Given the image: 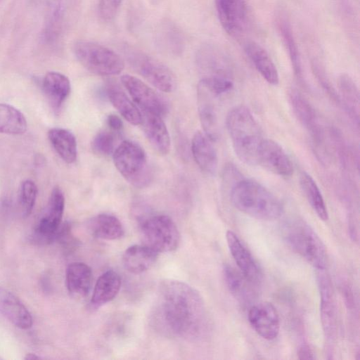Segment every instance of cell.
<instances>
[{"label": "cell", "instance_id": "cell-31", "mask_svg": "<svg viewBox=\"0 0 360 360\" xmlns=\"http://www.w3.org/2000/svg\"><path fill=\"white\" fill-rule=\"evenodd\" d=\"M276 26L288 51L294 73L297 78L302 81L303 77L297 45L294 38L290 23L285 14L279 13L278 15Z\"/></svg>", "mask_w": 360, "mask_h": 360}, {"label": "cell", "instance_id": "cell-16", "mask_svg": "<svg viewBox=\"0 0 360 360\" xmlns=\"http://www.w3.org/2000/svg\"><path fill=\"white\" fill-rule=\"evenodd\" d=\"M198 109L203 132L213 141L219 138V129L215 99L218 97L202 82L197 87Z\"/></svg>", "mask_w": 360, "mask_h": 360}, {"label": "cell", "instance_id": "cell-35", "mask_svg": "<svg viewBox=\"0 0 360 360\" xmlns=\"http://www.w3.org/2000/svg\"><path fill=\"white\" fill-rule=\"evenodd\" d=\"M37 195V187L31 180L24 181L20 186L19 204L22 215L28 217L34 206Z\"/></svg>", "mask_w": 360, "mask_h": 360}, {"label": "cell", "instance_id": "cell-33", "mask_svg": "<svg viewBox=\"0 0 360 360\" xmlns=\"http://www.w3.org/2000/svg\"><path fill=\"white\" fill-rule=\"evenodd\" d=\"M27 128V120L19 110L11 105L0 103V133L22 134Z\"/></svg>", "mask_w": 360, "mask_h": 360}, {"label": "cell", "instance_id": "cell-32", "mask_svg": "<svg viewBox=\"0 0 360 360\" xmlns=\"http://www.w3.org/2000/svg\"><path fill=\"white\" fill-rule=\"evenodd\" d=\"M300 185L311 208L323 221L328 219V212L322 193L313 179L307 172L302 171L300 176Z\"/></svg>", "mask_w": 360, "mask_h": 360}, {"label": "cell", "instance_id": "cell-40", "mask_svg": "<svg viewBox=\"0 0 360 360\" xmlns=\"http://www.w3.org/2000/svg\"><path fill=\"white\" fill-rule=\"evenodd\" d=\"M40 359V357L33 353H28L25 356V359H26V360H33V359Z\"/></svg>", "mask_w": 360, "mask_h": 360}, {"label": "cell", "instance_id": "cell-1", "mask_svg": "<svg viewBox=\"0 0 360 360\" xmlns=\"http://www.w3.org/2000/svg\"><path fill=\"white\" fill-rule=\"evenodd\" d=\"M155 317L167 334L188 341L202 339L209 330L202 297L192 286L176 280L161 283Z\"/></svg>", "mask_w": 360, "mask_h": 360}, {"label": "cell", "instance_id": "cell-17", "mask_svg": "<svg viewBox=\"0 0 360 360\" xmlns=\"http://www.w3.org/2000/svg\"><path fill=\"white\" fill-rule=\"evenodd\" d=\"M319 288L321 297V319L323 328L328 339L333 338L335 330L336 313L333 290L329 277L323 270H319Z\"/></svg>", "mask_w": 360, "mask_h": 360}, {"label": "cell", "instance_id": "cell-23", "mask_svg": "<svg viewBox=\"0 0 360 360\" xmlns=\"http://www.w3.org/2000/svg\"><path fill=\"white\" fill-rule=\"evenodd\" d=\"M245 51L262 77L270 84L279 83L277 68L266 51L255 41L245 44Z\"/></svg>", "mask_w": 360, "mask_h": 360}, {"label": "cell", "instance_id": "cell-7", "mask_svg": "<svg viewBox=\"0 0 360 360\" xmlns=\"http://www.w3.org/2000/svg\"><path fill=\"white\" fill-rule=\"evenodd\" d=\"M144 245L158 253L176 250L180 243V234L174 221L165 214L144 217L140 222Z\"/></svg>", "mask_w": 360, "mask_h": 360}, {"label": "cell", "instance_id": "cell-20", "mask_svg": "<svg viewBox=\"0 0 360 360\" xmlns=\"http://www.w3.org/2000/svg\"><path fill=\"white\" fill-rule=\"evenodd\" d=\"M0 313L15 326L26 330L32 326V315L11 292L0 287Z\"/></svg>", "mask_w": 360, "mask_h": 360}, {"label": "cell", "instance_id": "cell-3", "mask_svg": "<svg viewBox=\"0 0 360 360\" xmlns=\"http://www.w3.org/2000/svg\"><path fill=\"white\" fill-rule=\"evenodd\" d=\"M233 205L240 212L257 219H278L283 207L278 198L266 188L252 179H240L230 191Z\"/></svg>", "mask_w": 360, "mask_h": 360}, {"label": "cell", "instance_id": "cell-29", "mask_svg": "<svg viewBox=\"0 0 360 360\" xmlns=\"http://www.w3.org/2000/svg\"><path fill=\"white\" fill-rule=\"evenodd\" d=\"M339 96L350 118L359 126V91L352 78L343 73L338 78Z\"/></svg>", "mask_w": 360, "mask_h": 360}, {"label": "cell", "instance_id": "cell-39", "mask_svg": "<svg viewBox=\"0 0 360 360\" xmlns=\"http://www.w3.org/2000/svg\"><path fill=\"white\" fill-rule=\"evenodd\" d=\"M297 356L300 359H314V353L307 345L301 346L297 351Z\"/></svg>", "mask_w": 360, "mask_h": 360}, {"label": "cell", "instance_id": "cell-2", "mask_svg": "<svg viewBox=\"0 0 360 360\" xmlns=\"http://www.w3.org/2000/svg\"><path fill=\"white\" fill-rule=\"evenodd\" d=\"M226 126L238 158L246 165H257V151L264 138L250 109L242 105L232 108L226 115Z\"/></svg>", "mask_w": 360, "mask_h": 360}, {"label": "cell", "instance_id": "cell-8", "mask_svg": "<svg viewBox=\"0 0 360 360\" xmlns=\"http://www.w3.org/2000/svg\"><path fill=\"white\" fill-rule=\"evenodd\" d=\"M289 100L295 117L310 136L314 154L322 163L327 164L329 161V153L325 133L315 110L297 90L290 91Z\"/></svg>", "mask_w": 360, "mask_h": 360}, {"label": "cell", "instance_id": "cell-12", "mask_svg": "<svg viewBox=\"0 0 360 360\" xmlns=\"http://www.w3.org/2000/svg\"><path fill=\"white\" fill-rule=\"evenodd\" d=\"M215 6L220 24L229 35L239 37L245 33L249 21L245 0H215Z\"/></svg>", "mask_w": 360, "mask_h": 360}, {"label": "cell", "instance_id": "cell-5", "mask_svg": "<svg viewBox=\"0 0 360 360\" xmlns=\"http://www.w3.org/2000/svg\"><path fill=\"white\" fill-rule=\"evenodd\" d=\"M114 165L120 174L132 186L146 187L152 179L146 154L137 143L124 140L112 153Z\"/></svg>", "mask_w": 360, "mask_h": 360}, {"label": "cell", "instance_id": "cell-18", "mask_svg": "<svg viewBox=\"0 0 360 360\" xmlns=\"http://www.w3.org/2000/svg\"><path fill=\"white\" fill-rule=\"evenodd\" d=\"M212 141L204 132L197 131L191 141L193 159L202 172L214 175L218 167V156Z\"/></svg>", "mask_w": 360, "mask_h": 360}, {"label": "cell", "instance_id": "cell-9", "mask_svg": "<svg viewBox=\"0 0 360 360\" xmlns=\"http://www.w3.org/2000/svg\"><path fill=\"white\" fill-rule=\"evenodd\" d=\"M127 57L136 71L154 87L165 93L176 89L174 74L161 61L138 50L129 51Z\"/></svg>", "mask_w": 360, "mask_h": 360}, {"label": "cell", "instance_id": "cell-19", "mask_svg": "<svg viewBox=\"0 0 360 360\" xmlns=\"http://www.w3.org/2000/svg\"><path fill=\"white\" fill-rule=\"evenodd\" d=\"M143 131L153 148L165 155L170 150V136L162 117L152 113L142 112Z\"/></svg>", "mask_w": 360, "mask_h": 360}, {"label": "cell", "instance_id": "cell-34", "mask_svg": "<svg viewBox=\"0 0 360 360\" xmlns=\"http://www.w3.org/2000/svg\"><path fill=\"white\" fill-rule=\"evenodd\" d=\"M115 132L111 130H102L93 138L91 146L97 155L108 156L112 155L115 149Z\"/></svg>", "mask_w": 360, "mask_h": 360}, {"label": "cell", "instance_id": "cell-4", "mask_svg": "<svg viewBox=\"0 0 360 360\" xmlns=\"http://www.w3.org/2000/svg\"><path fill=\"white\" fill-rule=\"evenodd\" d=\"M288 245L317 270L325 269L327 255L325 245L316 231L304 221L290 220L283 229Z\"/></svg>", "mask_w": 360, "mask_h": 360}, {"label": "cell", "instance_id": "cell-25", "mask_svg": "<svg viewBox=\"0 0 360 360\" xmlns=\"http://www.w3.org/2000/svg\"><path fill=\"white\" fill-rule=\"evenodd\" d=\"M121 278L115 271L110 269L102 274L94 285L90 304L98 308L112 300L120 291Z\"/></svg>", "mask_w": 360, "mask_h": 360}, {"label": "cell", "instance_id": "cell-21", "mask_svg": "<svg viewBox=\"0 0 360 360\" xmlns=\"http://www.w3.org/2000/svg\"><path fill=\"white\" fill-rule=\"evenodd\" d=\"M42 89L51 108L58 112L70 93L71 85L65 75L49 72L43 78Z\"/></svg>", "mask_w": 360, "mask_h": 360}, {"label": "cell", "instance_id": "cell-22", "mask_svg": "<svg viewBox=\"0 0 360 360\" xmlns=\"http://www.w3.org/2000/svg\"><path fill=\"white\" fill-rule=\"evenodd\" d=\"M91 281V269L85 263L75 262L68 266L65 281L68 291L72 297H85L90 291Z\"/></svg>", "mask_w": 360, "mask_h": 360}, {"label": "cell", "instance_id": "cell-11", "mask_svg": "<svg viewBox=\"0 0 360 360\" xmlns=\"http://www.w3.org/2000/svg\"><path fill=\"white\" fill-rule=\"evenodd\" d=\"M121 82L142 112L152 113L162 117L167 113L168 108L164 99L141 79L131 75H124L121 77Z\"/></svg>", "mask_w": 360, "mask_h": 360}, {"label": "cell", "instance_id": "cell-27", "mask_svg": "<svg viewBox=\"0 0 360 360\" xmlns=\"http://www.w3.org/2000/svg\"><path fill=\"white\" fill-rule=\"evenodd\" d=\"M48 138L60 158L66 163L75 162L77 144L75 135L68 129L55 127L48 132Z\"/></svg>", "mask_w": 360, "mask_h": 360}, {"label": "cell", "instance_id": "cell-38", "mask_svg": "<svg viewBox=\"0 0 360 360\" xmlns=\"http://www.w3.org/2000/svg\"><path fill=\"white\" fill-rule=\"evenodd\" d=\"M106 124L110 130L118 133L123 128V122L121 118L115 114H110L106 118Z\"/></svg>", "mask_w": 360, "mask_h": 360}, {"label": "cell", "instance_id": "cell-30", "mask_svg": "<svg viewBox=\"0 0 360 360\" xmlns=\"http://www.w3.org/2000/svg\"><path fill=\"white\" fill-rule=\"evenodd\" d=\"M226 285L231 295L241 302H248L254 296L253 285L239 271L226 264L223 269Z\"/></svg>", "mask_w": 360, "mask_h": 360}, {"label": "cell", "instance_id": "cell-14", "mask_svg": "<svg viewBox=\"0 0 360 360\" xmlns=\"http://www.w3.org/2000/svg\"><path fill=\"white\" fill-rule=\"evenodd\" d=\"M248 321L253 330L262 338L272 340L280 331V319L276 307L270 302H262L252 306Z\"/></svg>", "mask_w": 360, "mask_h": 360}, {"label": "cell", "instance_id": "cell-24", "mask_svg": "<svg viewBox=\"0 0 360 360\" xmlns=\"http://www.w3.org/2000/svg\"><path fill=\"white\" fill-rule=\"evenodd\" d=\"M158 253L146 245H133L124 252L122 262L124 268L134 274L149 269L155 262Z\"/></svg>", "mask_w": 360, "mask_h": 360}, {"label": "cell", "instance_id": "cell-10", "mask_svg": "<svg viewBox=\"0 0 360 360\" xmlns=\"http://www.w3.org/2000/svg\"><path fill=\"white\" fill-rule=\"evenodd\" d=\"M65 209V197L60 188L51 191L47 206L32 231V239L38 244H49L56 239L61 226Z\"/></svg>", "mask_w": 360, "mask_h": 360}, {"label": "cell", "instance_id": "cell-26", "mask_svg": "<svg viewBox=\"0 0 360 360\" xmlns=\"http://www.w3.org/2000/svg\"><path fill=\"white\" fill-rule=\"evenodd\" d=\"M88 227L94 236L103 240H117L122 238L124 233L119 219L107 213L92 217L88 223Z\"/></svg>", "mask_w": 360, "mask_h": 360}, {"label": "cell", "instance_id": "cell-36", "mask_svg": "<svg viewBox=\"0 0 360 360\" xmlns=\"http://www.w3.org/2000/svg\"><path fill=\"white\" fill-rule=\"evenodd\" d=\"M312 69L314 72V75H316V78L318 79L319 82H320L322 88L328 94L329 97L330 98H332L336 103H338L339 105H342L339 94L336 92L335 89L331 86L329 80L328 79V78L326 77V76L325 75L323 70L316 62H314L312 63Z\"/></svg>", "mask_w": 360, "mask_h": 360}, {"label": "cell", "instance_id": "cell-15", "mask_svg": "<svg viewBox=\"0 0 360 360\" xmlns=\"http://www.w3.org/2000/svg\"><path fill=\"white\" fill-rule=\"evenodd\" d=\"M226 239L239 271L252 284H259L262 278V271L250 252L233 231H227Z\"/></svg>", "mask_w": 360, "mask_h": 360}, {"label": "cell", "instance_id": "cell-6", "mask_svg": "<svg viewBox=\"0 0 360 360\" xmlns=\"http://www.w3.org/2000/svg\"><path fill=\"white\" fill-rule=\"evenodd\" d=\"M73 52L84 68L98 75H119L124 68V61L117 52L94 41H77L74 44Z\"/></svg>", "mask_w": 360, "mask_h": 360}, {"label": "cell", "instance_id": "cell-28", "mask_svg": "<svg viewBox=\"0 0 360 360\" xmlns=\"http://www.w3.org/2000/svg\"><path fill=\"white\" fill-rule=\"evenodd\" d=\"M106 94L112 105L128 122L133 125L141 124V111L122 89L110 85Z\"/></svg>", "mask_w": 360, "mask_h": 360}, {"label": "cell", "instance_id": "cell-13", "mask_svg": "<svg viewBox=\"0 0 360 360\" xmlns=\"http://www.w3.org/2000/svg\"><path fill=\"white\" fill-rule=\"evenodd\" d=\"M257 165L266 170L283 177L293 173V165L282 146L276 141L264 139L257 155Z\"/></svg>", "mask_w": 360, "mask_h": 360}, {"label": "cell", "instance_id": "cell-37", "mask_svg": "<svg viewBox=\"0 0 360 360\" xmlns=\"http://www.w3.org/2000/svg\"><path fill=\"white\" fill-rule=\"evenodd\" d=\"M123 0H99L98 8L101 17L105 20L114 18Z\"/></svg>", "mask_w": 360, "mask_h": 360}]
</instances>
